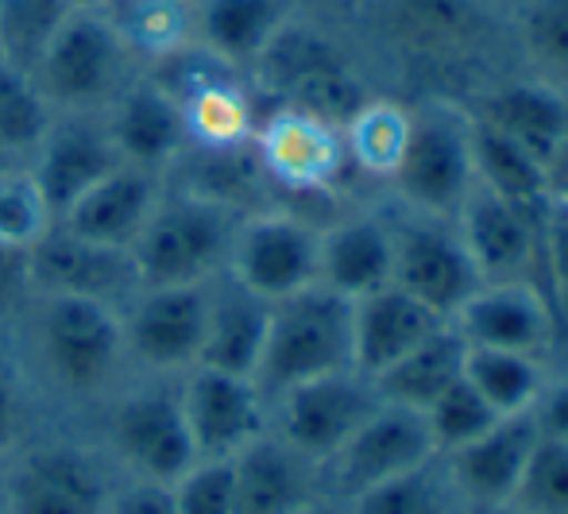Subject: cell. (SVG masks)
<instances>
[{
  "label": "cell",
  "mask_w": 568,
  "mask_h": 514,
  "mask_svg": "<svg viewBox=\"0 0 568 514\" xmlns=\"http://www.w3.org/2000/svg\"><path fill=\"white\" fill-rule=\"evenodd\" d=\"M120 476L93 437L36 433L0 464L4 514H105Z\"/></svg>",
  "instance_id": "3"
},
{
  "label": "cell",
  "mask_w": 568,
  "mask_h": 514,
  "mask_svg": "<svg viewBox=\"0 0 568 514\" xmlns=\"http://www.w3.org/2000/svg\"><path fill=\"white\" fill-rule=\"evenodd\" d=\"M344 367H352V299L314 283L271 302L267 341L255 364V387L267 403L294 383Z\"/></svg>",
  "instance_id": "6"
},
{
  "label": "cell",
  "mask_w": 568,
  "mask_h": 514,
  "mask_svg": "<svg viewBox=\"0 0 568 514\" xmlns=\"http://www.w3.org/2000/svg\"><path fill=\"white\" fill-rule=\"evenodd\" d=\"M74 4H98V0H74Z\"/></svg>",
  "instance_id": "52"
},
{
  "label": "cell",
  "mask_w": 568,
  "mask_h": 514,
  "mask_svg": "<svg viewBox=\"0 0 568 514\" xmlns=\"http://www.w3.org/2000/svg\"><path fill=\"white\" fill-rule=\"evenodd\" d=\"M434 456L437 449L429 437L426 414L410 411V406L379 403L322 472L333 492L348 503L372 487L426 468V464H434Z\"/></svg>",
  "instance_id": "12"
},
{
  "label": "cell",
  "mask_w": 568,
  "mask_h": 514,
  "mask_svg": "<svg viewBox=\"0 0 568 514\" xmlns=\"http://www.w3.org/2000/svg\"><path fill=\"white\" fill-rule=\"evenodd\" d=\"M179 399L197 461H232L271 430L267 399L247 375L194 364L179 375Z\"/></svg>",
  "instance_id": "13"
},
{
  "label": "cell",
  "mask_w": 568,
  "mask_h": 514,
  "mask_svg": "<svg viewBox=\"0 0 568 514\" xmlns=\"http://www.w3.org/2000/svg\"><path fill=\"white\" fill-rule=\"evenodd\" d=\"M523 43L546 85H568V0H534L523 20Z\"/></svg>",
  "instance_id": "41"
},
{
  "label": "cell",
  "mask_w": 568,
  "mask_h": 514,
  "mask_svg": "<svg viewBox=\"0 0 568 514\" xmlns=\"http://www.w3.org/2000/svg\"><path fill=\"white\" fill-rule=\"evenodd\" d=\"M98 445L120 480L171 487L197 464L179 399V375H128L98 406Z\"/></svg>",
  "instance_id": "2"
},
{
  "label": "cell",
  "mask_w": 568,
  "mask_h": 514,
  "mask_svg": "<svg viewBox=\"0 0 568 514\" xmlns=\"http://www.w3.org/2000/svg\"><path fill=\"white\" fill-rule=\"evenodd\" d=\"M12 167H20V163H12V159H8L4 151H0V174H4V171H12Z\"/></svg>",
  "instance_id": "51"
},
{
  "label": "cell",
  "mask_w": 568,
  "mask_h": 514,
  "mask_svg": "<svg viewBox=\"0 0 568 514\" xmlns=\"http://www.w3.org/2000/svg\"><path fill=\"white\" fill-rule=\"evenodd\" d=\"M210 283L190 286H140L120 310L124 318L128 375H182L202 360L205 344V294Z\"/></svg>",
  "instance_id": "9"
},
{
  "label": "cell",
  "mask_w": 568,
  "mask_h": 514,
  "mask_svg": "<svg viewBox=\"0 0 568 514\" xmlns=\"http://www.w3.org/2000/svg\"><path fill=\"white\" fill-rule=\"evenodd\" d=\"M390 31L422 54H460L487 31L479 0H390Z\"/></svg>",
  "instance_id": "32"
},
{
  "label": "cell",
  "mask_w": 568,
  "mask_h": 514,
  "mask_svg": "<svg viewBox=\"0 0 568 514\" xmlns=\"http://www.w3.org/2000/svg\"><path fill=\"white\" fill-rule=\"evenodd\" d=\"M163 187L166 174L120 163L59 216V229H67L70 236L128 252L148 224L151 209L163 198Z\"/></svg>",
  "instance_id": "22"
},
{
  "label": "cell",
  "mask_w": 568,
  "mask_h": 514,
  "mask_svg": "<svg viewBox=\"0 0 568 514\" xmlns=\"http://www.w3.org/2000/svg\"><path fill=\"white\" fill-rule=\"evenodd\" d=\"M538 255L554 286V302L568 318V198H549L538 221Z\"/></svg>",
  "instance_id": "44"
},
{
  "label": "cell",
  "mask_w": 568,
  "mask_h": 514,
  "mask_svg": "<svg viewBox=\"0 0 568 514\" xmlns=\"http://www.w3.org/2000/svg\"><path fill=\"white\" fill-rule=\"evenodd\" d=\"M390 283L429 306L437 318L453 321V313L484 286L471 255L464 252L460 236L434 224H410L395 232V271Z\"/></svg>",
  "instance_id": "18"
},
{
  "label": "cell",
  "mask_w": 568,
  "mask_h": 514,
  "mask_svg": "<svg viewBox=\"0 0 568 514\" xmlns=\"http://www.w3.org/2000/svg\"><path fill=\"white\" fill-rule=\"evenodd\" d=\"M464 372V341L456 336L453 325H442L434 336L410 349L403 360L375 375V395L383 403L410 406V411H426L449 383L460 380Z\"/></svg>",
  "instance_id": "31"
},
{
  "label": "cell",
  "mask_w": 568,
  "mask_h": 514,
  "mask_svg": "<svg viewBox=\"0 0 568 514\" xmlns=\"http://www.w3.org/2000/svg\"><path fill=\"white\" fill-rule=\"evenodd\" d=\"M395 190L429 216H456V209L476 187L471 171L468 120L453 112H410L406 148L390 174Z\"/></svg>",
  "instance_id": "11"
},
{
  "label": "cell",
  "mask_w": 568,
  "mask_h": 514,
  "mask_svg": "<svg viewBox=\"0 0 568 514\" xmlns=\"http://www.w3.org/2000/svg\"><path fill=\"white\" fill-rule=\"evenodd\" d=\"M132 74L140 67L98 4H78L31 70L54 112H105Z\"/></svg>",
  "instance_id": "7"
},
{
  "label": "cell",
  "mask_w": 568,
  "mask_h": 514,
  "mask_svg": "<svg viewBox=\"0 0 568 514\" xmlns=\"http://www.w3.org/2000/svg\"><path fill=\"white\" fill-rule=\"evenodd\" d=\"M205 294H210V302H205V344L197 364L255 380V364H260L263 341H267L271 302L252 294L244 283H236L229 271L213 275Z\"/></svg>",
  "instance_id": "25"
},
{
  "label": "cell",
  "mask_w": 568,
  "mask_h": 514,
  "mask_svg": "<svg viewBox=\"0 0 568 514\" xmlns=\"http://www.w3.org/2000/svg\"><path fill=\"white\" fill-rule=\"evenodd\" d=\"M186 4H197V0H186Z\"/></svg>",
  "instance_id": "53"
},
{
  "label": "cell",
  "mask_w": 568,
  "mask_h": 514,
  "mask_svg": "<svg viewBox=\"0 0 568 514\" xmlns=\"http://www.w3.org/2000/svg\"><path fill=\"white\" fill-rule=\"evenodd\" d=\"M442 325L449 321L437 318L406 291H398L395 283L379 286L364 299H352V367L375 380Z\"/></svg>",
  "instance_id": "24"
},
{
  "label": "cell",
  "mask_w": 568,
  "mask_h": 514,
  "mask_svg": "<svg viewBox=\"0 0 568 514\" xmlns=\"http://www.w3.org/2000/svg\"><path fill=\"white\" fill-rule=\"evenodd\" d=\"M510 507L523 514H568V445L538 430L534 453L518 480Z\"/></svg>",
  "instance_id": "39"
},
{
  "label": "cell",
  "mask_w": 568,
  "mask_h": 514,
  "mask_svg": "<svg viewBox=\"0 0 568 514\" xmlns=\"http://www.w3.org/2000/svg\"><path fill=\"white\" fill-rule=\"evenodd\" d=\"M460 514H523L518 507H510V503H495V507H468Z\"/></svg>",
  "instance_id": "49"
},
{
  "label": "cell",
  "mask_w": 568,
  "mask_h": 514,
  "mask_svg": "<svg viewBox=\"0 0 568 514\" xmlns=\"http://www.w3.org/2000/svg\"><path fill=\"white\" fill-rule=\"evenodd\" d=\"M449 325L471 349L523 352L541 360V352L554 344V313L534 283H484L453 313Z\"/></svg>",
  "instance_id": "20"
},
{
  "label": "cell",
  "mask_w": 568,
  "mask_h": 514,
  "mask_svg": "<svg viewBox=\"0 0 568 514\" xmlns=\"http://www.w3.org/2000/svg\"><path fill=\"white\" fill-rule=\"evenodd\" d=\"M464 380L476 387L499 417L530 414L546 391L541 360L523 356V352H499V349H471L464 344Z\"/></svg>",
  "instance_id": "33"
},
{
  "label": "cell",
  "mask_w": 568,
  "mask_h": 514,
  "mask_svg": "<svg viewBox=\"0 0 568 514\" xmlns=\"http://www.w3.org/2000/svg\"><path fill=\"white\" fill-rule=\"evenodd\" d=\"M120 155L109 140V128L101 112H54L43 143L31 155L28 171L36 174L47 205L54 213V224L90 187H98Z\"/></svg>",
  "instance_id": "16"
},
{
  "label": "cell",
  "mask_w": 568,
  "mask_h": 514,
  "mask_svg": "<svg viewBox=\"0 0 568 514\" xmlns=\"http://www.w3.org/2000/svg\"><path fill=\"white\" fill-rule=\"evenodd\" d=\"M541 414H534V422H538V430L546 433V437L554 441H565L568 445V380L557 383V387L541 391Z\"/></svg>",
  "instance_id": "47"
},
{
  "label": "cell",
  "mask_w": 568,
  "mask_h": 514,
  "mask_svg": "<svg viewBox=\"0 0 568 514\" xmlns=\"http://www.w3.org/2000/svg\"><path fill=\"white\" fill-rule=\"evenodd\" d=\"M422 414H426V425H429V437H434L437 456L468 445V441H476L479 433L491 430V425L499 422V414H495L491 406L476 395V387H471L464 375L456 383H449V387H445Z\"/></svg>",
  "instance_id": "38"
},
{
  "label": "cell",
  "mask_w": 568,
  "mask_h": 514,
  "mask_svg": "<svg viewBox=\"0 0 568 514\" xmlns=\"http://www.w3.org/2000/svg\"><path fill=\"white\" fill-rule=\"evenodd\" d=\"M406 132H410V112L372 98L341 128L348 167H356L359 174H372V179H390L398 159H403Z\"/></svg>",
  "instance_id": "34"
},
{
  "label": "cell",
  "mask_w": 568,
  "mask_h": 514,
  "mask_svg": "<svg viewBox=\"0 0 568 514\" xmlns=\"http://www.w3.org/2000/svg\"><path fill=\"white\" fill-rule=\"evenodd\" d=\"M0 514H4V511H0Z\"/></svg>",
  "instance_id": "54"
},
{
  "label": "cell",
  "mask_w": 568,
  "mask_h": 514,
  "mask_svg": "<svg viewBox=\"0 0 568 514\" xmlns=\"http://www.w3.org/2000/svg\"><path fill=\"white\" fill-rule=\"evenodd\" d=\"M174 514H236L232 500V461H197L171 484Z\"/></svg>",
  "instance_id": "43"
},
{
  "label": "cell",
  "mask_w": 568,
  "mask_h": 514,
  "mask_svg": "<svg viewBox=\"0 0 568 514\" xmlns=\"http://www.w3.org/2000/svg\"><path fill=\"white\" fill-rule=\"evenodd\" d=\"M240 216L244 213L213 202V198L166 182L143 232L128 248L140 286L210 283L213 275L229 268Z\"/></svg>",
  "instance_id": "5"
},
{
  "label": "cell",
  "mask_w": 568,
  "mask_h": 514,
  "mask_svg": "<svg viewBox=\"0 0 568 514\" xmlns=\"http://www.w3.org/2000/svg\"><path fill=\"white\" fill-rule=\"evenodd\" d=\"M109 140H113L120 163L143 167V171L166 174L190 148L182 109L148 70L132 74V82L116 93L105 112Z\"/></svg>",
  "instance_id": "17"
},
{
  "label": "cell",
  "mask_w": 568,
  "mask_h": 514,
  "mask_svg": "<svg viewBox=\"0 0 568 514\" xmlns=\"http://www.w3.org/2000/svg\"><path fill=\"white\" fill-rule=\"evenodd\" d=\"M105 514H174L171 487L163 484H135V480H120Z\"/></svg>",
  "instance_id": "46"
},
{
  "label": "cell",
  "mask_w": 568,
  "mask_h": 514,
  "mask_svg": "<svg viewBox=\"0 0 568 514\" xmlns=\"http://www.w3.org/2000/svg\"><path fill=\"white\" fill-rule=\"evenodd\" d=\"M255 155L271 187L291 194H329L348 171L341 128L275 104L255 124Z\"/></svg>",
  "instance_id": "14"
},
{
  "label": "cell",
  "mask_w": 568,
  "mask_h": 514,
  "mask_svg": "<svg viewBox=\"0 0 568 514\" xmlns=\"http://www.w3.org/2000/svg\"><path fill=\"white\" fill-rule=\"evenodd\" d=\"M31 286L39 294H74V299H93L124 310L140 291V275H135L132 252L70 236L67 229L54 224L31 248Z\"/></svg>",
  "instance_id": "15"
},
{
  "label": "cell",
  "mask_w": 568,
  "mask_h": 514,
  "mask_svg": "<svg viewBox=\"0 0 568 514\" xmlns=\"http://www.w3.org/2000/svg\"><path fill=\"white\" fill-rule=\"evenodd\" d=\"M31 399L36 387L23 375L8 336H0V464L31 437Z\"/></svg>",
  "instance_id": "42"
},
{
  "label": "cell",
  "mask_w": 568,
  "mask_h": 514,
  "mask_svg": "<svg viewBox=\"0 0 568 514\" xmlns=\"http://www.w3.org/2000/svg\"><path fill=\"white\" fill-rule=\"evenodd\" d=\"M479 120L503 132L510 143H518L541 167H549V159L557 155L568 135V104L546 82L507 85V90L491 93L479 109Z\"/></svg>",
  "instance_id": "28"
},
{
  "label": "cell",
  "mask_w": 568,
  "mask_h": 514,
  "mask_svg": "<svg viewBox=\"0 0 568 514\" xmlns=\"http://www.w3.org/2000/svg\"><path fill=\"white\" fill-rule=\"evenodd\" d=\"M247 82L255 93L283 104V109L310 112L333 128H344L372 101L364 78L344 59L341 47L322 28L294 20V16L278 28L267 51L255 59V67L247 70Z\"/></svg>",
  "instance_id": "4"
},
{
  "label": "cell",
  "mask_w": 568,
  "mask_h": 514,
  "mask_svg": "<svg viewBox=\"0 0 568 514\" xmlns=\"http://www.w3.org/2000/svg\"><path fill=\"white\" fill-rule=\"evenodd\" d=\"M456 500L460 495L453 492L449 476L437 480L426 464V468L410 472V476H398L390 484H379L372 492L348 500V514H460L453 507Z\"/></svg>",
  "instance_id": "37"
},
{
  "label": "cell",
  "mask_w": 568,
  "mask_h": 514,
  "mask_svg": "<svg viewBox=\"0 0 568 514\" xmlns=\"http://www.w3.org/2000/svg\"><path fill=\"white\" fill-rule=\"evenodd\" d=\"M4 336L36 395L70 411H98L128 380L124 318L105 302L36 291Z\"/></svg>",
  "instance_id": "1"
},
{
  "label": "cell",
  "mask_w": 568,
  "mask_h": 514,
  "mask_svg": "<svg viewBox=\"0 0 568 514\" xmlns=\"http://www.w3.org/2000/svg\"><path fill=\"white\" fill-rule=\"evenodd\" d=\"M395 232L379 216H344L317 240V283L344 299H364L390 283Z\"/></svg>",
  "instance_id": "26"
},
{
  "label": "cell",
  "mask_w": 568,
  "mask_h": 514,
  "mask_svg": "<svg viewBox=\"0 0 568 514\" xmlns=\"http://www.w3.org/2000/svg\"><path fill=\"white\" fill-rule=\"evenodd\" d=\"M74 8V0H0V59L31 74Z\"/></svg>",
  "instance_id": "36"
},
{
  "label": "cell",
  "mask_w": 568,
  "mask_h": 514,
  "mask_svg": "<svg viewBox=\"0 0 568 514\" xmlns=\"http://www.w3.org/2000/svg\"><path fill=\"white\" fill-rule=\"evenodd\" d=\"M456 236L471 255L484 283H530V268L538 260V221L526 216L491 190L476 187L456 209Z\"/></svg>",
  "instance_id": "19"
},
{
  "label": "cell",
  "mask_w": 568,
  "mask_h": 514,
  "mask_svg": "<svg viewBox=\"0 0 568 514\" xmlns=\"http://www.w3.org/2000/svg\"><path fill=\"white\" fill-rule=\"evenodd\" d=\"M31 291H36L31 286V252L0 240V336L16 325Z\"/></svg>",
  "instance_id": "45"
},
{
  "label": "cell",
  "mask_w": 568,
  "mask_h": 514,
  "mask_svg": "<svg viewBox=\"0 0 568 514\" xmlns=\"http://www.w3.org/2000/svg\"><path fill=\"white\" fill-rule=\"evenodd\" d=\"M317 480L322 468L294 453L271 430L232 456L236 514H298L317 503Z\"/></svg>",
  "instance_id": "23"
},
{
  "label": "cell",
  "mask_w": 568,
  "mask_h": 514,
  "mask_svg": "<svg viewBox=\"0 0 568 514\" xmlns=\"http://www.w3.org/2000/svg\"><path fill=\"white\" fill-rule=\"evenodd\" d=\"M468 143H471V171L484 190L495 198L523 209L526 216L541 221L549 202L546 167L534 155H526L518 143H510L503 132L487 128L484 120H468Z\"/></svg>",
  "instance_id": "29"
},
{
  "label": "cell",
  "mask_w": 568,
  "mask_h": 514,
  "mask_svg": "<svg viewBox=\"0 0 568 514\" xmlns=\"http://www.w3.org/2000/svg\"><path fill=\"white\" fill-rule=\"evenodd\" d=\"M538 441V422L534 414L499 417L491 430H484L476 441L445 453V472H449L453 492L468 507H495L510 503L518 480L526 472V461Z\"/></svg>",
  "instance_id": "21"
},
{
  "label": "cell",
  "mask_w": 568,
  "mask_h": 514,
  "mask_svg": "<svg viewBox=\"0 0 568 514\" xmlns=\"http://www.w3.org/2000/svg\"><path fill=\"white\" fill-rule=\"evenodd\" d=\"M294 0H197L194 39L210 54L236 70H252L255 59L291 20Z\"/></svg>",
  "instance_id": "27"
},
{
  "label": "cell",
  "mask_w": 568,
  "mask_h": 514,
  "mask_svg": "<svg viewBox=\"0 0 568 514\" xmlns=\"http://www.w3.org/2000/svg\"><path fill=\"white\" fill-rule=\"evenodd\" d=\"M120 43L140 70L186 51L194 39V4L186 0H98Z\"/></svg>",
  "instance_id": "30"
},
{
  "label": "cell",
  "mask_w": 568,
  "mask_h": 514,
  "mask_svg": "<svg viewBox=\"0 0 568 514\" xmlns=\"http://www.w3.org/2000/svg\"><path fill=\"white\" fill-rule=\"evenodd\" d=\"M317 240L322 229L302 216L286 209H255L240 216L225 271L267 302L291 299L317 283Z\"/></svg>",
  "instance_id": "10"
},
{
  "label": "cell",
  "mask_w": 568,
  "mask_h": 514,
  "mask_svg": "<svg viewBox=\"0 0 568 514\" xmlns=\"http://www.w3.org/2000/svg\"><path fill=\"white\" fill-rule=\"evenodd\" d=\"M54 229V213L28 167L0 174V240L16 248H36Z\"/></svg>",
  "instance_id": "40"
},
{
  "label": "cell",
  "mask_w": 568,
  "mask_h": 514,
  "mask_svg": "<svg viewBox=\"0 0 568 514\" xmlns=\"http://www.w3.org/2000/svg\"><path fill=\"white\" fill-rule=\"evenodd\" d=\"M298 514H337V511H329L325 503H310V507H306V511H298Z\"/></svg>",
  "instance_id": "50"
},
{
  "label": "cell",
  "mask_w": 568,
  "mask_h": 514,
  "mask_svg": "<svg viewBox=\"0 0 568 514\" xmlns=\"http://www.w3.org/2000/svg\"><path fill=\"white\" fill-rule=\"evenodd\" d=\"M51 120L54 109L39 93L36 78L0 59V151L12 163L28 167L39 143H43Z\"/></svg>",
  "instance_id": "35"
},
{
  "label": "cell",
  "mask_w": 568,
  "mask_h": 514,
  "mask_svg": "<svg viewBox=\"0 0 568 514\" xmlns=\"http://www.w3.org/2000/svg\"><path fill=\"white\" fill-rule=\"evenodd\" d=\"M546 182H549V198H568V135L557 148V155L546 167Z\"/></svg>",
  "instance_id": "48"
},
{
  "label": "cell",
  "mask_w": 568,
  "mask_h": 514,
  "mask_svg": "<svg viewBox=\"0 0 568 514\" xmlns=\"http://www.w3.org/2000/svg\"><path fill=\"white\" fill-rule=\"evenodd\" d=\"M379 403L383 399L375 395V383L356 367H344V372L294 383L271 399V433L283 437L310 464L325 468Z\"/></svg>",
  "instance_id": "8"
}]
</instances>
